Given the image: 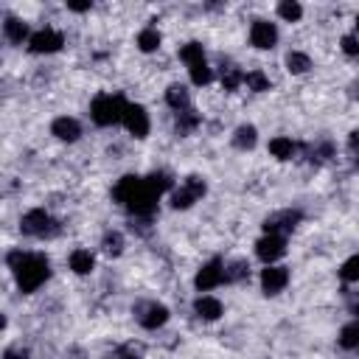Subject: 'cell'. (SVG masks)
<instances>
[{
  "mask_svg": "<svg viewBox=\"0 0 359 359\" xmlns=\"http://www.w3.org/2000/svg\"><path fill=\"white\" fill-rule=\"evenodd\" d=\"M165 104H168L174 112L191 109V93L185 90V84H168V87H165Z\"/></svg>",
  "mask_w": 359,
  "mask_h": 359,
  "instance_id": "cell-18",
  "label": "cell"
},
{
  "mask_svg": "<svg viewBox=\"0 0 359 359\" xmlns=\"http://www.w3.org/2000/svg\"><path fill=\"white\" fill-rule=\"evenodd\" d=\"M337 345H339L342 351H359V317L351 320V323H345V325L339 328Z\"/></svg>",
  "mask_w": 359,
  "mask_h": 359,
  "instance_id": "cell-23",
  "label": "cell"
},
{
  "mask_svg": "<svg viewBox=\"0 0 359 359\" xmlns=\"http://www.w3.org/2000/svg\"><path fill=\"white\" fill-rule=\"evenodd\" d=\"M348 149H351V151H353V154H356V151H359V129H353V132H351V135H348Z\"/></svg>",
  "mask_w": 359,
  "mask_h": 359,
  "instance_id": "cell-37",
  "label": "cell"
},
{
  "mask_svg": "<svg viewBox=\"0 0 359 359\" xmlns=\"http://www.w3.org/2000/svg\"><path fill=\"white\" fill-rule=\"evenodd\" d=\"M353 157H356V168H359V151H356V154H353Z\"/></svg>",
  "mask_w": 359,
  "mask_h": 359,
  "instance_id": "cell-40",
  "label": "cell"
},
{
  "mask_svg": "<svg viewBox=\"0 0 359 359\" xmlns=\"http://www.w3.org/2000/svg\"><path fill=\"white\" fill-rule=\"evenodd\" d=\"M244 84L252 93H269L272 90V81H269V76L264 70H247L244 73Z\"/></svg>",
  "mask_w": 359,
  "mask_h": 359,
  "instance_id": "cell-28",
  "label": "cell"
},
{
  "mask_svg": "<svg viewBox=\"0 0 359 359\" xmlns=\"http://www.w3.org/2000/svg\"><path fill=\"white\" fill-rule=\"evenodd\" d=\"M135 314H137V323H140V328H146V331H157V328H163V325L168 323V317H171L168 306H163V303H157V300H149V303H137Z\"/></svg>",
  "mask_w": 359,
  "mask_h": 359,
  "instance_id": "cell-8",
  "label": "cell"
},
{
  "mask_svg": "<svg viewBox=\"0 0 359 359\" xmlns=\"http://www.w3.org/2000/svg\"><path fill=\"white\" fill-rule=\"evenodd\" d=\"M303 222V210L300 208H283V210H275L264 219V233H275V236H286L292 233L297 224Z\"/></svg>",
  "mask_w": 359,
  "mask_h": 359,
  "instance_id": "cell-7",
  "label": "cell"
},
{
  "mask_svg": "<svg viewBox=\"0 0 359 359\" xmlns=\"http://www.w3.org/2000/svg\"><path fill=\"white\" fill-rule=\"evenodd\" d=\"M269 154L275 160H292L297 154V143L292 137H286V135H278V137L269 140Z\"/></svg>",
  "mask_w": 359,
  "mask_h": 359,
  "instance_id": "cell-22",
  "label": "cell"
},
{
  "mask_svg": "<svg viewBox=\"0 0 359 359\" xmlns=\"http://www.w3.org/2000/svg\"><path fill=\"white\" fill-rule=\"evenodd\" d=\"M67 266H70L76 275H90V272H93V266H95V258H93V252H90V250L76 247V250L67 255Z\"/></svg>",
  "mask_w": 359,
  "mask_h": 359,
  "instance_id": "cell-20",
  "label": "cell"
},
{
  "mask_svg": "<svg viewBox=\"0 0 359 359\" xmlns=\"http://www.w3.org/2000/svg\"><path fill=\"white\" fill-rule=\"evenodd\" d=\"M62 45H65V36H62L56 28H50V25L34 31L31 39H28V50L36 53V56H42V53H56V50H62Z\"/></svg>",
  "mask_w": 359,
  "mask_h": 359,
  "instance_id": "cell-9",
  "label": "cell"
},
{
  "mask_svg": "<svg viewBox=\"0 0 359 359\" xmlns=\"http://www.w3.org/2000/svg\"><path fill=\"white\" fill-rule=\"evenodd\" d=\"M194 314H196L199 320H205V323H213V320H219V317L224 314V306H222V300L213 297V294H199V297L194 300Z\"/></svg>",
  "mask_w": 359,
  "mask_h": 359,
  "instance_id": "cell-16",
  "label": "cell"
},
{
  "mask_svg": "<svg viewBox=\"0 0 359 359\" xmlns=\"http://www.w3.org/2000/svg\"><path fill=\"white\" fill-rule=\"evenodd\" d=\"M126 107L129 101L121 93H101L90 101V118L95 126H115V123H123Z\"/></svg>",
  "mask_w": 359,
  "mask_h": 359,
  "instance_id": "cell-3",
  "label": "cell"
},
{
  "mask_svg": "<svg viewBox=\"0 0 359 359\" xmlns=\"http://www.w3.org/2000/svg\"><path fill=\"white\" fill-rule=\"evenodd\" d=\"M222 283H224V261H222V258L205 261L202 269L194 275V286H196L199 292H210V289H216V286H222Z\"/></svg>",
  "mask_w": 359,
  "mask_h": 359,
  "instance_id": "cell-10",
  "label": "cell"
},
{
  "mask_svg": "<svg viewBox=\"0 0 359 359\" xmlns=\"http://www.w3.org/2000/svg\"><path fill=\"white\" fill-rule=\"evenodd\" d=\"M199 123H202V115L191 107V109H185V112H177V118H174V132H177L180 137H185V135H191Z\"/></svg>",
  "mask_w": 359,
  "mask_h": 359,
  "instance_id": "cell-21",
  "label": "cell"
},
{
  "mask_svg": "<svg viewBox=\"0 0 359 359\" xmlns=\"http://www.w3.org/2000/svg\"><path fill=\"white\" fill-rule=\"evenodd\" d=\"M160 42H163V36H160V31L154 25H146L137 34V50H143V53H154L160 48Z\"/></svg>",
  "mask_w": 359,
  "mask_h": 359,
  "instance_id": "cell-26",
  "label": "cell"
},
{
  "mask_svg": "<svg viewBox=\"0 0 359 359\" xmlns=\"http://www.w3.org/2000/svg\"><path fill=\"white\" fill-rule=\"evenodd\" d=\"M230 143H233L238 151H250V149H255V143H258V129H255L252 123H241V126H236Z\"/></svg>",
  "mask_w": 359,
  "mask_h": 359,
  "instance_id": "cell-19",
  "label": "cell"
},
{
  "mask_svg": "<svg viewBox=\"0 0 359 359\" xmlns=\"http://www.w3.org/2000/svg\"><path fill=\"white\" fill-rule=\"evenodd\" d=\"M143 353H146V345L132 339V342L118 345V348L112 351V356H109V359H143Z\"/></svg>",
  "mask_w": 359,
  "mask_h": 359,
  "instance_id": "cell-29",
  "label": "cell"
},
{
  "mask_svg": "<svg viewBox=\"0 0 359 359\" xmlns=\"http://www.w3.org/2000/svg\"><path fill=\"white\" fill-rule=\"evenodd\" d=\"M241 84H244V73H241L236 65H227V67H222V87H224L227 93H236Z\"/></svg>",
  "mask_w": 359,
  "mask_h": 359,
  "instance_id": "cell-31",
  "label": "cell"
},
{
  "mask_svg": "<svg viewBox=\"0 0 359 359\" xmlns=\"http://www.w3.org/2000/svg\"><path fill=\"white\" fill-rule=\"evenodd\" d=\"M123 126H126V132H129L132 137L143 140V137L149 135V129H151L149 112H146L140 104H129V107H126V112H123Z\"/></svg>",
  "mask_w": 359,
  "mask_h": 359,
  "instance_id": "cell-14",
  "label": "cell"
},
{
  "mask_svg": "<svg viewBox=\"0 0 359 359\" xmlns=\"http://www.w3.org/2000/svg\"><path fill=\"white\" fill-rule=\"evenodd\" d=\"M20 230L31 238H56L62 233V224L45 210V208H31L20 219Z\"/></svg>",
  "mask_w": 359,
  "mask_h": 359,
  "instance_id": "cell-5",
  "label": "cell"
},
{
  "mask_svg": "<svg viewBox=\"0 0 359 359\" xmlns=\"http://www.w3.org/2000/svg\"><path fill=\"white\" fill-rule=\"evenodd\" d=\"M328 157H334V146H331V140H323V143H317V146H311L309 149V160L311 163H325Z\"/></svg>",
  "mask_w": 359,
  "mask_h": 359,
  "instance_id": "cell-33",
  "label": "cell"
},
{
  "mask_svg": "<svg viewBox=\"0 0 359 359\" xmlns=\"http://www.w3.org/2000/svg\"><path fill=\"white\" fill-rule=\"evenodd\" d=\"M286 70H289L292 76L309 73V70H311V56L303 53V50H289V53H286Z\"/></svg>",
  "mask_w": 359,
  "mask_h": 359,
  "instance_id": "cell-25",
  "label": "cell"
},
{
  "mask_svg": "<svg viewBox=\"0 0 359 359\" xmlns=\"http://www.w3.org/2000/svg\"><path fill=\"white\" fill-rule=\"evenodd\" d=\"M356 36H359V14H356Z\"/></svg>",
  "mask_w": 359,
  "mask_h": 359,
  "instance_id": "cell-39",
  "label": "cell"
},
{
  "mask_svg": "<svg viewBox=\"0 0 359 359\" xmlns=\"http://www.w3.org/2000/svg\"><path fill=\"white\" fill-rule=\"evenodd\" d=\"M289 286V269L280 266V264H269L261 269V292L264 294H280L283 289Z\"/></svg>",
  "mask_w": 359,
  "mask_h": 359,
  "instance_id": "cell-12",
  "label": "cell"
},
{
  "mask_svg": "<svg viewBox=\"0 0 359 359\" xmlns=\"http://www.w3.org/2000/svg\"><path fill=\"white\" fill-rule=\"evenodd\" d=\"M160 188L151 182V177H137V174H123L115 185H112V199L126 208L135 219H151L160 202Z\"/></svg>",
  "mask_w": 359,
  "mask_h": 359,
  "instance_id": "cell-1",
  "label": "cell"
},
{
  "mask_svg": "<svg viewBox=\"0 0 359 359\" xmlns=\"http://www.w3.org/2000/svg\"><path fill=\"white\" fill-rule=\"evenodd\" d=\"M6 266L14 272L17 289L22 294H34L45 280L50 278V261L42 252H25V250H8L6 252Z\"/></svg>",
  "mask_w": 359,
  "mask_h": 359,
  "instance_id": "cell-2",
  "label": "cell"
},
{
  "mask_svg": "<svg viewBox=\"0 0 359 359\" xmlns=\"http://www.w3.org/2000/svg\"><path fill=\"white\" fill-rule=\"evenodd\" d=\"M3 359H31V353H28V348H22V345H8V348L3 351Z\"/></svg>",
  "mask_w": 359,
  "mask_h": 359,
  "instance_id": "cell-35",
  "label": "cell"
},
{
  "mask_svg": "<svg viewBox=\"0 0 359 359\" xmlns=\"http://www.w3.org/2000/svg\"><path fill=\"white\" fill-rule=\"evenodd\" d=\"M250 278V264L244 258L224 261V283H241Z\"/></svg>",
  "mask_w": 359,
  "mask_h": 359,
  "instance_id": "cell-24",
  "label": "cell"
},
{
  "mask_svg": "<svg viewBox=\"0 0 359 359\" xmlns=\"http://www.w3.org/2000/svg\"><path fill=\"white\" fill-rule=\"evenodd\" d=\"M205 194H208L205 180L196 177V174H191V177H185V180L180 182V188L171 191V208H174V210H188V208H194Z\"/></svg>",
  "mask_w": 359,
  "mask_h": 359,
  "instance_id": "cell-6",
  "label": "cell"
},
{
  "mask_svg": "<svg viewBox=\"0 0 359 359\" xmlns=\"http://www.w3.org/2000/svg\"><path fill=\"white\" fill-rule=\"evenodd\" d=\"M275 11H278V17H280L283 22H297V20L303 17V6H300L297 0H280Z\"/></svg>",
  "mask_w": 359,
  "mask_h": 359,
  "instance_id": "cell-30",
  "label": "cell"
},
{
  "mask_svg": "<svg viewBox=\"0 0 359 359\" xmlns=\"http://www.w3.org/2000/svg\"><path fill=\"white\" fill-rule=\"evenodd\" d=\"M348 95H351V98H359V81L351 84V93H348Z\"/></svg>",
  "mask_w": 359,
  "mask_h": 359,
  "instance_id": "cell-38",
  "label": "cell"
},
{
  "mask_svg": "<svg viewBox=\"0 0 359 359\" xmlns=\"http://www.w3.org/2000/svg\"><path fill=\"white\" fill-rule=\"evenodd\" d=\"M50 135L56 140H65V143H76L81 137V123L73 118V115H59L50 121Z\"/></svg>",
  "mask_w": 359,
  "mask_h": 359,
  "instance_id": "cell-15",
  "label": "cell"
},
{
  "mask_svg": "<svg viewBox=\"0 0 359 359\" xmlns=\"http://www.w3.org/2000/svg\"><path fill=\"white\" fill-rule=\"evenodd\" d=\"M180 59L188 65L191 84L205 87V84L213 81V70H210V65H208V59H205V48H202V42H185V45L180 48Z\"/></svg>",
  "mask_w": 359,
  "mask_h": 359,
  "instance_id": "cell-4",
  "label": "cell"
},
{
  "mask_svg": "<svg viewBox=\"0 0 359 359\" xmlns=\"http://www.w3.org/2000/svg\"><path fill=\"white\" fill-rule=\"evenodd\" d=\"M339 45H342V50H345L348 56H359V36H356V34H345V36L339 39Z\"/></svg>",
  "mask_w": 359,
  "mask_h": 359,
  "instance_id": "cell-34",
  "label": "cell"
},
{
  "mask_svg": "<svg viewBox=\"0 0 359 359\" xmlns=\"http://www.w3.org/2000/svg\"><path fill=\"white\" fill-rule=\"evenodd\" d=\"M339 278H342L345 283H359V252L351 255V258L339 266Z\"/></svg>",
  "mask_w": 359,
  "mask_h": 359,
  "instance_id": "cell-32",
  "label": "cell"
},
{
  "mask_svg": "<svg viewBox=\"0 0 359 359\" xmlns=\"http://www.w3.org/2000/svg\"><path fill=\"white\" fill-rule=\"evenodd\" d=\"M101 250H104V255L118 258L123 252V233L121 230H107L104 238H101Z\"/></svg>",
  "mask_w": 359,
  "mask_h": 359,
  "instance_id": "cell-27",
  "label": "cell"
},
{
  "mask_svg": "<svg viewBox=\"0 0 359 359\" xmlns=\"http://www.w3.org/2000/svg\"><path fill=\"white\" fill-rule=\"evenodd\" d=\"M67 8H70V11H76V14H84V11H90V8H93V3H73V0H67Z\"/></svg>",
  "mask_w": 359,
  "mask_h": 359,
  "instance_id": "cell-36",
  "label": "cell"
},
{
  "mask_svg": "<svg viewBox=\"0 0 359 359\" xmlns=\"http://www.w3.org/2000/svg\"><path fill=\"white\" fill-rule=\"evenodd\" d=\"M3 36H6V42H11V45H22V42H28V39H31V34H28V22H22L20 17L6 14V20H3Z\"/></svg>",
  "mask_w": 359,
  "mask_h": 359,
  "instance_id": "cell-17",
  "label": "cell"
},
{
  "mask_svg": "<svg viewBox=\"0 0 359 359\" xmlns=\"http://www.w3.org/2000/svg\"><path fill=\"white\" fill-rule=\"evenodd\" d=\"M255 255L269 266L275 261H280L286 255V236H275V233H264L255 241Z\"/></svg>",
  "mask_w": 359,
  "mask_h": 359,
  "instance_id": "cell-11",
  "label": "cell"
},
{
  "mask_svg": "<svg viewBox=\"0 0 359 359\" xmlns=\"http://www.w3.org/2000/svg\"><path fill=\"white\" fill-rule=\"evenodd\" d=\"M278 42V25L269 20H252L250 25V45L258 50H269Z\"/></svg>",
  "mask_w": 359,
  "mask_h": 359,
  "instance_id": "cell-13",
  "label": "cell"
}]
</instances>
